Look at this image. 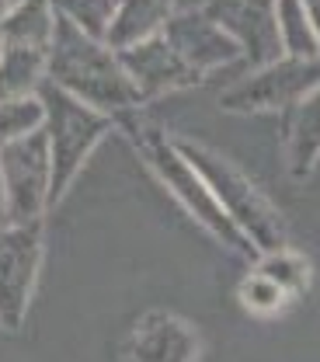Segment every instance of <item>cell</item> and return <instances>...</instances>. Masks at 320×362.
<instances>
[{"label": "cell", "instance_id": "8fae6325", "mask_svg": "<svg viewBox=\"0 0 320 362\" xmlns=\"http://www.w3.org/2000/svg\"><path fill=\"white\" fill-rule=\"evenodd\" d=\"M167 14H171V0H122L119 18H115L105 42L112 49H126V45L143 42V39L160 32Z\"/></svg>", "mask_w": 320, "mask_h": 362}, {"label": "cell", "instance_id": "ffe728a7", "mask_svg": "<svg viewBox=\"0 0 320 362\" xmlns=\"http://www.w3.org/2000/svg\"><path fill=\"white\" fill-rule=\"evenodd\" d=\"M0 52H4V39H0Z\"/></svg>", "mask_w": 320, "mask_h": 362}, {"label": "cell", "instance_id": "e0dca14e", "mask_svg": "<svg viewBox=\"0 0 320 362\" xmlns=\"http://www.w3.org/2000/svg\"><path fill=\"white\" fill-rule=\"evenodd\" d=\"M240 300H244V307L251 310V314H261L268 317L275 314V310H282V303L289 300V293L275 282V279H268L265 272H251V279H244V286H240Z\"/></svg>", "mask_w": 320, "mask_h": 362}, {"label": "cell", "instance_id": "5bb4252c", "mask_svg": "<svg viewBox=\"0 0 320 362\" xmlns=\"http://www.w3.org/2000/svg\"><path fill=\"white\" fill-rule=\"evenodd\" d=\"M52 4L81 32H88L91 39H101V42L108 39V32L119 18V7H122V0H52Z\"/></svg>", "mask_w": 320, "mask_h": 362}, {"label": "cell", "instance_id": "6da1fadb", "mask_svg": "<svg viewBox=\"0 0 320 362\" xmlns=\"http://www.w3.org/2000/svg\"><path fill=\"white\" fill-rule=\"evenodd\" d=\"M46 77L56 88L73 94L77 101L108 115L133 112L143 101V94L119 63V52L108 42L81 32L59 11L52 25V42L46 49Z\"/></svg>", "mask_w": 320, "mask_h": 362}, {"label": "cell", "instance_id": "5b68a950", "mask_svg": "<svg viewBox=\"0 0 320 362\" xmlns=\"http://www.w3.org/2000/svg\"><path fill=\"white\" fill-rule=\"evenodd\" d=\"M42 220L0 226V327L18 331L42 269Z\"/></svg>", "mask_w": 320, "mask_h": 362}, {"label": "cell", "instance_id": "2e32d148", "mask_svg": "<svg viewBox=\"0 0 320 362\" xmlns=\"http://www.w3.org/2000/svg\"><path fill=\"white\" fill-rule=\"evenodd\" d=\"M258 272H265L268 279H275L289 296H296V293H303V286H307V258H300V255H292L289 247H278V251H268L265 255V262L258 265Z\"/></svg>", "mask_w": 320, "mask_h": 362}, {"label": "cell", "instance_id": "ac0fdd59", "mask_svg": "<svg viewBox=\"0 0 320 362\" xmlns=\"http://www.w3.org/2000/svg\"><path fill=\"white\" fill-rule=\"evenodd\" d=\"M0 226H7V195H4V178H0Z\"/></svg>", "mask_w": 320, "mask_h": 362}, {"label": "cell", "instance_id": "7a4b0ae2", "mask_svg": "<svg viewBox=\"0 0 320 362\" xmlns=\"http://www.w3.org/2000/svg\"><path fill=\"white\" fill-rule=\"evenodd\" d=\"M35 98L42 101V133H46L49 146V209H56L70 185L77 181L81 168L88 164V157L94 153V146L112 133L115 115L97 112L91 105L77 101L73 94H66L63 88H56L52 81H42L35 88Z\"/></svg>", "mask_w": 320, "mask_h": 362}, {"label": "cell", "instance_id": "4fadbf2b", "mask_svg": "<svg viewBox=\"0 0 320 362\" xmlns=\"http://www.w3.org/2000/svg\"><path fill=\"white\" fill-rule=\"evenodd\" d=\"M320 157V90L303 105L296 126H292V139H289V164L292 175H310V168Z\"/></svg>", "mask_w": 320, "mask_h": 362}, {"label": "cell", "instance_id": "ba28073f", "mask_svg": "<svg viewBox=\"0 0 320 362\" xmlns=\"http://www.w3.org/2000/svg\"><path fill=\"white\" fill-rule=\"evenodd\" d=\"M115 52H119L122 70L129 74V81L136 84V90L143 98H157V94L178 90L195 81L188 63L171 49V42L164 35H150L143 42L115 49Z\"/></svg>", "mask_w": 320, "mask_h": 362}, {"label": "cell", "instance_id": "30bf717a", "mask_svg": "<svg viewBox=\"0 0 320 362\" xmlns=\"http://www.w3.org/2000/svg\"><path fill=\"white\" fill-rule=\"evenodd\" d=\"M46 81V49L4 42L0 52V90L7 98H28Z\"/></svg>", "mask_w": 320, "mask_h": 362}, {"label": "cell", "instance_id": "9c48e42d", "mask_svg": "<svg viewBox=\"0 0 320 362\" xmlns=\"http://www.w3.org/2000/svg\"><path fill=\"white\" fill-rule=\"evenodd\" d=\"M52 25H56V4L52 0H18L0 18V39L4 42L49 49Z\"/></svg>", "mask_w": 320, "mask_h": 362}, {"label": "cell", "instance_id": "8992f818", "mask_svg": "<svg viewBox=\"0 0 320 362\" xmlns=\"http://www.w3.org/2000/svg\"><path fill=\"white\" fill-rule=\"evenodd\" d=\"M0 178L7 195V223L42 220L49 209V146L42 129L0 146Z\"/></svg>", "mask_w": 320, "mask_h": 362}, {"label": "cell", "instance_id": "277c9868", "mask_svg": "<svg viewBox=\"0 0 320 362\" xmlns=\"http://www.w3.org/2000/svg\"><path fill=\"white\" fill-rule=\"evenodd\" d=\"M174 146L184 153V160L202 175L209 192L216 195V202L223 206V213L251 240L254 251L268 255V251L285 247V226L278 220V213L272 209V202L254 188V181L244 178L227 157H220L216 150H209V146H202L195 139H174Z\"/></svg>", "mask_w": 320, "mask_h": 362}, {"label": "cell", "instance_id": "7c38bea8", "mask_svg": "<svg viewBox=\"0 0 320 362\" xmlns=\"http://www.w3.org/2000/svg\"><path fill=\"white\" fill-rule=\"evenodd\" d=\"M307 70V66H303ZM300 66H278L275 74L254 81V84H244L240 90H233L227 101V108H237V112H251V108H268V105H278L285 98H292L296 90L307 88V77H317V74H303Z\"/></svg>", "mask_w": 320, "mask_h": 362}, {"label": "cell", "instance_id": "d6986e66", "mask_svg": "<svg viewBox=\"0 0 320 362\" xmlns=\"http://www.w3.org/2000/svg\"><path fill=\"white\" fill-rule=\"evenodd\" d=\"M4 98H7V94H4V90H0V101H4Z\"/></svg>", "mask_w": 320, "mask_h": 362}, {"label": "cell", "instance_id": "9a60e30c", "mask_svg": "<svg viewBox=\"0 0 320 362\" xmlns=\"http://www.w3.org/2000/svg\"><path fill=\"white\" fill-rule=\"evenodd\" d=\"M42 119H46V112H42V101L35 94H28V98H4L0 101V146L42 129Z\"/></svg>", "mask_w": 320, "mask_h": 362}, {"label": "cell", "instance_id": "3957f363", "mask_svg": "<svg viewBox=\"0 0 320 362\" xmlns=\"http://www.w3.org/2000/svg\"><path fill=\"white\" fill-rule=\"evenodd\" d=\"M115 122H126V119L115 115ZM126 129H129V136H133L136 150L143 153V160L153 168V175L164 181V188L182 202L198 223L206 226L209 233H216L223 244H230L233 251H240V255H254L251 240L233 226V220L223 213V206L216 202V195L209 192V185H206L202 175L184 160V153L174 146L171 136H164L157 126H150V122H126Z\"/></svg>", "mask_w": 320, "mask_h": 362}, {"label": "cell", "instance_id": "52a82bcc", "mask_svg": "<svg viewBox=\"0 0 320 362\" xmlns=\"http://www.w3.org/2000/svg\"><path fill=\"white\" fill-rule=\"evenodd\" d=\"M198 334L182 317L164 310L139 317L122 345L126 362H198Z\"/></svg>", "mask_w": 320, "mask_h": 362}]
</instances>
